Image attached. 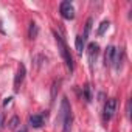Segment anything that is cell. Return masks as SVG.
I'll use <instances>...</instances> for the list:
<instances>
[{"mask_svg":"<svg viewBox=\"0 0 132 132\" xmlns=\"http://www.w3.org/2000/svg\"><path fill=\"white\" fill-rule=\"evenodd\" d=\"M54 37H56V44H57V47H59V51H61L64 61H65V65H67V69H69L70 72H73V59H72V56H70V51H69L67 45H65L62 36L57 34V33L54 31Z\"/></svg>","mask_w":132,"mask_h":132,"instance_id":"1","label":"cell"},{"mask_svg":"<svg viewBox=\"0 0 132 132\" xmlns=\"http://www.w3.org/2000/svg\"><path fill=\"white\" fill-rule=\"evenodd\" d=\"M115 112H117V100H115V98H110V100H107L106 104H104V113H103L104 121H109V120L115 115Z\"/></svg>","mask_w":132,"mask_h":132,"instance_id":"2","label":"cell"},{"mask_svg":"<svg viewBox=\"0 0 132 132\" xmlns=\"http://www.w3.org/2000/svg\"><path fill=\"white\" fill-rule=\"evenodd\" d=\"M61 16L64 19H67V20L75 19V8H73V5L70 2H67V0L61 3Z\"/></svg>","mask_w":132,"mask_h":132,"instance_id":"3","label":"cell"},{"mask_svg":"<svg viewBox=\"0 0 132 132\" xmlns=\"http://www.w3.org/2000/svg\"><path fill=\"white\" fill-rule=\"evenodd\" d=\"M72 115V107H70V104H69V100L67 98H62V103H61V109H59V121L62 123L67 117H70Z\"/></svg>","mask_w":132,"mask_h":132,"instance_id":"4","label":"cell"},{"mask_svg":"<svg viewBox=\"0 0 132 132\" xmlns=\"http://www.w3.org/2000/svg\"><path fill=\"white\" fill-rule=\"evenodd\" d=\"M25 73H27V70H25V65H23V64H20L19 67H17V73H16V78H14V90H16V92L19 90L20 84L23 82Z\"/></svg>","mask_w":132,"mask_h":132,"instance_id":"5","label":"cell"},{"mask_svg":"<svg viewBox=\"0 0 132 132\" xmlns=\"http://www.w3.org/2000/svg\"><path fill=\"white\" fill-rule=\"evenodd\" d=\"M98 53H100V45H98V44H95V42L89 44V47H87V56H89L90 65H93V62L96 61V57H98Z\"/></svg>","mask_w":132,"mask_h":132,"instance_id":"6","label":"cell"},{"mask_svg":"<svg viewBox=\"0 0 132 132\" xmlns=\"http://www.w3.org/2000/svg\"><path fill=\"white\" fill-rule=\"evenodd\" d=\"M115 47H112V45H109L107 48H106V54H104V62H106V65H112V61H113V56H115Z\"/></svg>","mask_w":132,"mask_h":132,"instance_id":"7","label":"cell"},{"mask_svg":"<svg viewBox=\"0 0 132 132\" xmlns=\"http://www.w3.org/2000/svg\"><path fill=\"white\" fill-rule=\"evenodd\" d=\"M121 61H123V50H115V56H113V61H112V65L120 70V65H121Z\"/></svg>","mask_w":132,"mask_h":132,"instance_id":"8","label":"cell"},{"mask_svg":"<svg viewBox=\"0 0 132 132\" xmlns=\"http://www.w3.org/2000/svg\"><path fill=\"white\" fill-rule=\"evenodd\" d=\"M30 124L33 127H40L44 124V118L40 115H30Z\"/></svg>","mask_w":132,"mask_h":132,"instance_id":"9","label":"cell"},{"mask_svg":"<svg viewBox=\"0 0 132 132\" xmlns=\"http://www.w3.org/2000/svg\"><path fill=\"white\" fill-rule=\"evenodd\" d=\"M37 33H39L37 23H36V22H31V23H30V28H28V37H30V39H36V37H37Z\"/></svg>","mask_w":132,"mask_h":132,"instance_id":"10","label":"cell"},{"mask_svg":"<svg viewBox=\"0 0 132 132\" xmlns=\"http://www.w3.org/2000/svg\"><path fill=\"white\" fill-rule=\"evenodd\" d=\"M72 121H73V117H67L64 121H62V132H70L72 130Z\"/></svg>","mask_w":132,"mask_h":132,"instance_id":"11","label":"cell"},{"mask_svg":"<svg viewBox=\"0 0 132 132\" xmlns=\"http://www.w3.org/2000/svg\"><path fill=\"white\" fill-rule=\"evenodd\" d=\"M92 23H93V19H92V17H89V19H87V22H86V30H84V34H82V39H84V42L89 39V33H90Z\"/></svg>","mask_w":132,"mask_h":132,"instance_id":"12","label":"cell"},{"mask_svg":"<svg viewBox=\"0 0 132 132\" xmlns=\"http://www.w3.org/2000/svg\"><path fill=\"white\" fill-rule=\"evenodd\" d=\"M84 98H86L87 103H90L92 98H93V96H92V86H90V84H86V86H84Z\"/></svg>","mask_w":132,"mask_h":132,"instance_id":"13","label":"cell"},{"mask_svg":"<svg viewBox=\"0 0 132 132\" xmlns=\"http://www.w3.org/2000/svg\"><path fill=\"white\" fill-rule=\"evenodd\" d=\"M75 45H76V50H78V53H82V50H84V45H86V42H84L82 36H76V42H75Z\"/></svg>","mask_w":132,"mask_h":132,"instance_id":"14","label":"cell"},{"mask_svg":"<svg viewBox=\"0 0 132 132\" xmlns=\"http://www.w3.org/2000/svg\"><path fill=\"white\" fill-rule=\"evenodd\" d=\"M19 126H20V120H19V117H13V118L8 121V127H10V129H13V130H14V129H17Z\"/></svg>","mask_w":132,"mask_h":132,"instance_id":"15","label":"cell"},{"mask_svg":"<svg viewBox=\"0 0 132 132\" xmlns=\"http://www.w3.org/2000/svg\"><path fill=\"white\" fill-rule=\"evenodd\" d=\"M109 25H110V22H109V20H103V22H101V25H100V28H98V31H96V33H98V34H100V36H103V34H104V33H106V30H109Z\"/></svg>","mask_w":132,"mask_h":132,"instance_id":"16","label":"cell"},{"mask_svg":"<svg viewBox=\"0 0 132 132\" xmlns=\"http://www.w3.org/2000/svg\"><path fill=\"white\" fill-rule=\"evenodd\" d=\"M59 86H61V81H56L53 84V92H51V98L54 100L56 98V92H59Z\"/></svg>","mask_w":132,"mask_h":132,"instance_id":"17","label":"cell"},{"mask_svg":"<svg viewBox=\"0 0 132 132\" xmlns=\"http://www.w3.org/2000/svg\"><path fill=\"white\" fill-rule=\"evenodd\" d=\"M3 124H5V113L0 112V129H3Z\"/></svg>","mask_w":132,"mask_h":132,"instance_id":"18","label":"cell"},{"mask_svg":"<svg viewBox=\"0 0 132 132\" xmlns=\"http://www.w3.org/2000/svg\"><path fill=\"white\" fill-rule=\"evenodd\" d=\"M126 115H127V118H130V101H127V106H126Z\"/></svg>","mask_w":132,"mask_h":132,"instance_id":"19","label":"cell"},{"mask_svg":"<svg viewBox=\"0 0 132 132\" xmlns=\"http://www.w3.org/2000/svg\"><path fill=\"white\" fill-rule=\"evenodd\" d=\"M11 101H13V98H11V96H10V98H5L3 106H5V107H6V106H10V104H11Z\"/></svg>","mask_w":132,"mask_h":132,"instance_id":"20","label":"cell"},{"mask_svg":"<svg viewBox=\"0 0 132 132\" xmlns=\"http://www.w3.org/2000/svg\"><path fill=\"white\" fill-rule=\"evenodd\" d=\"M17 132H27V127H23V126H22V127H20V129H19Z\"/></svg>","mask_w":132,"mask_h":132,"instance_id":"21","label":"cell"}]
</instances>
